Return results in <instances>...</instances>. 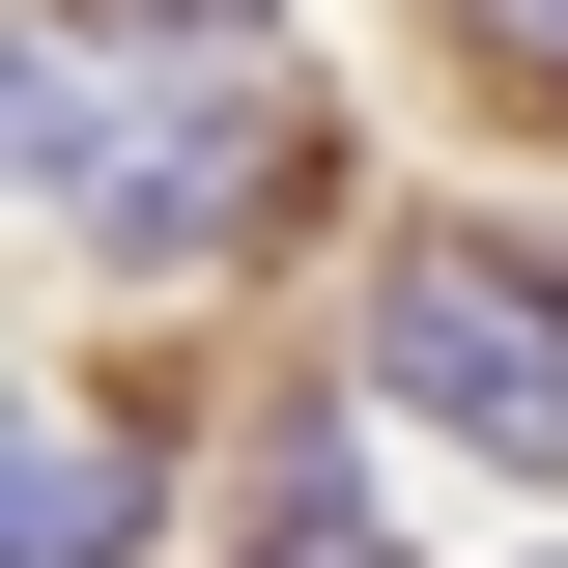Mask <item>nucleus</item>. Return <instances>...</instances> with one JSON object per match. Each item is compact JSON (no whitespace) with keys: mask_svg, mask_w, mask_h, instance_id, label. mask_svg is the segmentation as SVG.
<instances>
[{"mask_svg":"<svg viewBox=\"0 0 568 568\" xmlns=\"http://www.w3.org/2000/svg\"><path fill=\"white\" fill-rule=\"evenodd\" d=\"M284 171H313V114H284L256 58H227V85H85V58H29V200H58L114 284H171V256H227V227H284Z\"/></svg>","mask_w":568,"mask_h":568,"instance_id":"1","label":"nucleus"},{"mask_svg":"<svg viewBox=\"0 0 568 568\" xmlns=\"http://www.w3.org/2000/svg\"><path fill=\"white\" fill-rule=\"evenodd\" d=\"M369 398L455 426V455H568V284L511 256V227H398V284H369Z\"/></svg>","mask_w":568,"mask_h":568,"instance_id":"2","label":"nucleus"},{"mask_svg":"<svg viewBox=\"0 0 568 568\" xmlns=\"http://www.w3.org/2000/svg\"><path fill=\"white\" fill-rule=\"evenodd\" d=\"M0 540L29 568H114L142 540V426H29V455H0Z\"/></svg>","mask_w":568,"mask_h":568,"instance_id":"3","label":"nucleus"},{"mask_svg":"<svg viewBox=\"0 0 568 568\" xmlns=\"http://www.w3.org/2000/svg\"><path fill=\"white\" fill-rule=\"evenodd\" d=\"M455 29H484V58H511V85H568V0H455Z\"/></svg>","mask_w":568,"mask_h":568,"instance_id":"4","label":"nucleus"},{"mask_svg":"<svg viewBox=\"0 0 568 568\" xmlns=\"http://www.w3.org/2000/svg\"><path fill=\"white\" fill-rule=\"evenodd\" d=\"M256 568H398V540H369V511H342V484H313V511H284V540H256Z\"/></svg>","mask_w":568,"mask_h":568,"instance_id":"5","label":"nucleus"},{"mask_svg":"<svg viewBox=\"0 0 568 568\" xmlns=\"http://www.w3.org/2000/svg\"><path fill=\"white\" fill-rule=\"evenodd\" d=\"M142 29H200V58H256V0H142Z\"/></svg>","mask_w":568,"mask_h":568,"instance_id":"6","label":"nucleus"}]
</instances>
